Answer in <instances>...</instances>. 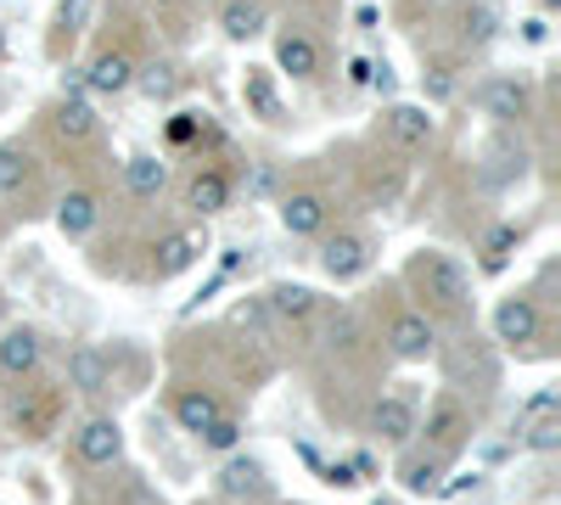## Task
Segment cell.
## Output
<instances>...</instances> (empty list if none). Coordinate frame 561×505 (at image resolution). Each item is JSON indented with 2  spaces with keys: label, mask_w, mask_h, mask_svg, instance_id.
<instances>
[{
  "label": "cell",
  "mask_w": 561,
  "mask_h": 505,
  "mask_svg": "<svg viewBox=\"0 0 561 505\" xmlns=\"http://www.w3.org/2000/svg\"><path fill=\"white\" fill-rule=\"evenodd\" d=\"M399 292L444 332L478 326V303H472V269H466L449 248H415L399 269Z\"/></svg>",
  "instance_id": "obj_1"
},
{
  "label": "cell",
  "mask_w": 561,
  "mask_h": 505,
  "mask_svg": "<svg viewBox=\"0 0 561 505\" xmlns=\"http://www.w3.org/2000/svg\"><path fill=\"white\" fill-rule=\"evenodd\" d=\"M0 410H7V433L18 444H51L62 433V422H68V388L39 371L28 382H12Z\"/></svg>",
  "instance_id": "obj_2"
},
{
  "label": "cell",
  "mask_w": 561,
  "mask_h": 505,
  "mask_svg": "<svg viewBox=\"0 0 561 505\" xmlns=\"http://www.w3.org/2000/svg\"><path fill=\"white\" fill-rule=\"evenodd\" d=\"M382 298V292H377ZM377 343H382V359H399V365H427L444 343V332L421 314L399 287L377 303Z\"/></svg>",
  "instance_id": "obj_3"
},
{
  "label": "cell",
  "mask_w": 561,
  "mask_h": 505,
  "mask_svg": "<svg viewBox=\"0 0 561 505\" xmlns=\"http://www.w3.org/2000/svg\"><path fill=\"white\" fill-rule=\"evenodd\" d=\"M433 359H444V377H449V393H460L466 404H489L494 393H500V354H494V343H483L478 337V326H466V332H455V343H438V354Z\"/></svg>",
  "instance_id": "obj_4"
},
{
  "label": "cell",
  "mask_w": 561,
  "mask_h": 505,
  "mask_svg": "<svg viewBox=\"0 0 561 505\" xmlns=\"http://www.w3.org/2000/svg\"><path fill=\"white\" fill-rule=\"evenodd\" d=\"M237 169H230L225 158H192V169L180 174V214L192 225H208L219 214H230V203H237Z\"/></svg>",
  "instance_id": "obj_5"
},
{
  "label": "cell",
  "mask_w": 561,
  "mask_h": 505,
  "mask_svg": "<svg viewBox=\"0 0 561 505\" xmlns=\"http://www.w3.org/2000/svg\"><path fill=\"white\" fill-rule=\"evenodd\" d=\"M478 438V410L466 404L460 393H438L433 404H427V416L415 422V444H427V449H438L444 461H460L466 455V444Z\"/></svg>",
  "instance_id": "obj_6"
},
{
  "label": "cell",
  "mask_w": 561,
  "mask_h": 505,
  "mask_svg": "<svg viewBox=\"0 0 561 505\" xmlns=\"http://www.w3.org/2000/svg\"><path fill=\"white\" fill-rule=\"evenodd\" d=\"M320 275L325 282H337V287H354V282H365L370 269H377V237L370 231H359V225H332V231L320 237Z\"/></svg>",
  "instance_id": "obj_7"
},
{
  "label": "cell",
  "mask_w": 561,
  "mask_h": 505,
  "mask_svg": "<svg viewBox=\"0 0 561 505\" xmlns=\"http://www.w3.org/2000/svg\"><path fill=\"white\" fill-rule=\"evenodd\" d=\"M337 192L332 186H287L275 203V219H280V231H287L293 242H320L325 231L337 225Z\"/></svg>",
  "instance_id": "obj_8"
},
{
  "label": "cell",
  "mask_w": 561,
  "mask_h": 505,
  "mask_svg": "<svg viewBox=\"0 0 561 505\" xmlns=\"http://www.w3.org/2000/svg\"><path fill=\"white\" fill-rule=\"evenodd\" d=\"M68 461L79 472H118L124 467V427L107 410H90L84 422H73L68 433Z\"/></svg>",
  "instance_id": "obj_9"
},
{
  "label": "cell",
  "mask_w": 561,
  "mask_h": 505,
  "mask_svg": "<svg viewBox=\"0 0 561 505\" xmlns=\"http://www.w3.org/2000/svg\"><path fill=\"white\" fill-rule=\"evenodd\" d=\"M203 259H208V231L185 219V225H169V231H158V237L147 242V269H140V275L163 287V282H174V275L197 269Z\"/></svg>",
  "instance_id": "obj_10"
},
{
  "label": "cell",
  "mask_w": 561,
  "mask_h": 505,
  "mask_svg": "<svg viewBox=\"0 0 561 505\" xmlns=\"http://www.w3.org/2000/svg\"><path fill=\"white\" fill-rule=\"evenodd\" d=\"M140 45H135V34H118V39H102L96 51H90V62H84V84L96 90V96H129L135 90V73H140Z\"/></svg>",
  "instance_id": "obj_11"
},
{
  "label": "cell",
  "mask_w": 561,
  "mask_h": 505,
  "mask_svg": "<svg viewBox=\"0 0 561 505\" xmlns=\"http://www.w3.org/2000/svg\"><path fill=\"white\" fill-rule=\"evenodd\" d=\"M45 197V169L39 158L23 147V141H0V208H12V214H39L34 203Z\"/></svg>",
  "instance_id": "obj_12"
},
{
  "label": "cell",
  "mask_w": 561,
  "mask_h": 505,
  "mask_svg": "<svg viewBox=\"0 0 561 505\" xmlns=\"http://www.w3.org/2000/svg\"><path fill=\"white\" fill-rule=\"evenodd\" d=\"M51 219L68 242H96V231L107 225V192L96 180H68V192H57Z\"/></svg>",
  "instance_id": "obj_13"
},
{
  "label": "cell",
  "mask_w": 561,
  "mask_h": 505,
  "mask_svg": "<svg viewBox=\"0 0 561 505\" xmlns=\"http://www.w3.org/2000/svg\"><path fill=\"white\" fill-rule=\"evenodd\" d=\"M489 326H494V343H500V348H517V354H523V348L545 343L550 320H545L539 292H511V298H500V303H494Z\"/></svg>",
  "instance_id": "obj_14"
},
{
  "label": "cell",
  "mask_w": 561,
  "mask_h": 505,
  "mask_svg": "<svg viewBox=\"0 0 561 505\" xmlns=\"http://www.w3.org/2000/svg\"><path fill=\"white\" fill-rule=\"evenodd\" d=\"M45 135H51L57 152L73 158V152H90L102 141V118H96V107H90L84 96H68V90H62V96L45 107Z\"/></svg>",
  "instance_id": "obj_15"
},
{
  "label": "cell",
  "mask_w": 561,
  "mask_h": 505,
  "mask_svg": "<svg viewBox=\"0 0 561 505\" xmlns=\"http://www.w3.org/2000/svg\"><path fill=\"white\" fill-rule=\"evenodd\" d=\"M415 422H421V404L404 388H388V393H377V399L365 404V433L377 438V444H388V449L415 444Z\"/></svg>",
  "instance_id": "obj_16"
},
{
  "label": "cell",
  "mask_w": 561,
  "mask_h": 505,
  "mask_svg": "<svg viewBox=\"0 0 561 505\" xmlns=\"http://www.w3.org/2000/svg\"><path fill=\"white\" fill-rule=\"evenodd\" d=\"M169 416H174V427H180V433L203 438L214 422H225V416H230V404H225V393H219L214 382L185 377V382H174V388H169Z\"/></svg>",
  "instance_id": "obj_17"
},
{
  "label": "cell",
  "mask_w": 561,
  "mask_h": 505,
  "mask_svg": "<svg viewBox=\"0 0 561 505\" xmlns=\"http://www.w3.org/2000/svg\"><path fill=\"white\" fill-rule=\"evenodd\" d=\"M62 388H68L73 399H102V393H113V388H118L113 354H107L102 343H73V348L62 354Z\"/></svg>",
  "instance_id": "obj_18"
},
{
  "label": "cell",
  "mask_w": 561,
  "mask_h": 505,
  "mask_svg": "<svg viewBox=\"0 0 561 505\" xmlns=\"http://www.w3.org/2000/svg\"><path fill=\"white\" fill-rule=\"evenodd\" d=\"M478 107L483 118H494L500 129H523L534 118V84L523 73H489L478 84Z\"/></svg>",
  "instance_id": "obj_19"
},
{
  "label": "cell",
  "mask_w": 561,
  "mask_h": 505,
  "mask_svg": "<svg viewBox=\"0 0 561 505\" xmlns=\"http://www.w3.org/2000/svg\"><path fill=\"white\" fill-rule=\"evenodd\" d=\"M275 73H287L298 84H314L325 73V45L309 23H280L275 28Z\"/></svg>",
  "instance_id": "obj_20"
},
{
  "label": "cell",
  "mask_w": 561,
  "mask_h": 505,
  "mask_svg": "<svg viewBox=\"0 0 561 505\" xmlns=\"http://www.w3.org/2000/svg\"><path fill=\"white\" fill-rule=\"evenodd\" d=\"M264 309L275 320V332H314L325 314V298L314 287H298V282H275L264 292Z\"/></svg>",
  "instance_id": "obj_21"
},
{
  "label": "cell",
  "mask_w": 561,
  "mask_h": 505,
  "mask_svg": "<svg viewBox=\"0 0 561 505\" xmlns=\"http://www.w3.org/2000/svg\"><path fill=\"white\" fill-rule=\"evenodd\" d=\"M214 494H219V505H259V500H270L264 461H253V455H242V449H230L225 461H219Z\"/></svg>",
  "instance_id": "obj_22"
},
{
  "label": "cell",
  "mask_w": 561,
  "mask_h": 505,
  "mask_svg": "<svg viewBox=\"0 0 561 505\" xmlns=\"http://www.w3.org/2000/svg\"><path fill=\"white\" fill-rule=\"evenodd\" d=\"M382 135L393 152H427L438 141V118L427 102H393L382 107Z\"/></svg>",
  "instance_id": "obj_23"
},
{
  "label": "cell",
  "mask_w": 561,
  "mask_h": 505,
  "mask_svg": "<svg viewBox=\"0 0 561 505\" xmlns=\"http://www.w3.org/2000/svg\"><path fill=\"white\" fill-rule=\"evenodd\" d=\"M203 147H225L214 113H208V107H174V113L163 118V152L203 158Z\"/></svg>",
  "instance_id": "obj_24"
},
{
  "label": "cell",
  "mask_w": 561,
  "mask_h": 505,
  "mask_svg": "<svg viewBox=\"0 0 561 505\" xmlns=\"http://www.w3.org/2000/svg\"><path fill=\"white\" fill-rule=\"evenodd\" d=\"M45 371V332L39 326H7L0 332V382H28Z\"/></svg>",
  "instance_id": "obj_25"
},
{
  "label": "cell",
  "mask_w": 561,
  "mask_h": 505,
  "mask_svg": "<svg viewBox=\"0 0 561 505\" xmlns=\"http://www.w3.org/2000/svg\"><path fill=\"white\" fill-rule=\"evenodd\" d=\"M449 467H455V461H444L438 449H427V444H404V449H399V467H393V478H399V489H404V494L427 500V494H444Z\"/></svg>",
  "instance_id": "obj_26"
},
{
  "label": "cell",
  "mask_w": 561,
  "mask_h": 505,
  "mask_svg": "<svg viewBox=\"0 0 561 505\" xmlns=\"http://www.w3.org/2000/svg\"><path fill=\"white\" fill-rule=\"evenodd\" d=\"M169 192V158L163 152H135L124 163V197L129 203H158Z\"/></svg>",
  "instance_id": "obj_27"
},
{
  "label": "cell",
  "mask_w": 561,
  "mask_h": 505,
  "mask_svg": "<svg viewBox=\"0 0 561 505\" xmlns=\"http://www.w3.org/2000/svg\"><path fill=\"white\" fill-rule=\"evenodd\" d=\"M214 23H219V34L230 45H248V39H259L270 28V7H264V0H219Z\"/></svg>",
  "instance_id": "obj_28"
},
{
  "label": "cell",
  "mask_w": 561,
  "mask_h": 505,
  "mask_svg": "<svg viewBox=\"0 0 561 505\" xmlns=\"http://www.w3.org/2000/svg\"><path fill=\"white\" fill-rule=\"evenodd\" d=\"M242 102H248V118H259V124H287V102H280V84L270 68L242 73Z\"/></svg>",
  "instance_id": "obj_29"
},
{
  "label": "cell",
  "mask_w": 561,
  "mask_h": 505,
  "mask_svg": "<svg viewBox=\"0 0 561 505\" xmlns=\"http://www.w3.org/2000/svg\"><path fill=\"white\" fill-rule=\"evenodd\" d=\"M135 90H140L147 102L169 107L180 90H185V73H180V62H169V57H147V62H140V73H135Z\"/></svg>",
  "instance_id": "obj_30"
},
{
  "label": "cell",
  "mask_w": 561,
  "mask_h": 505,
  "mask_svg": "<svg viewBox=\"0 0 561 505\" xmlns=\"http://www.w3.org/2000/svg\"><path fill=\"white\" fill-rule=\"evenodd\" d=\"M523 225H511V219H500V225H489V237L478 242V269L483 275H500L505 264H511V253H517L523 248Z\"/></svg>",
  "instance_id": "obj_31"
},
{
  "label": "cell",
  "mask_w": 561,
  "mask_h": 505,
  "mask_svg": "<svg viewBox=\"0 0 561 505\" xmlns=\"http://www.w3.org/2000/svg\"><path fill=\"white\" fill-rule=\"evenodd\" d=\"M494 28H500V18H494L489 0H460L455 7V39L460 45H489Z\"/></svg>",
  "instance_id": "obj_32"
},
{
  "label": "cell",
  "mask_w": 561,
  "mask_h": 505,
  "mask_svg": "<svg viewBox=\"0 0 561 505\" xmlns=\"http://www.w3.org/2000/svg\"><path fill=\"white\" fill-rule=\"evenodd\" d=\"M421 90H427V107H433V102H455V96H460L455 62H449V57H427V62H421Z\"/></svg>",
  "instance_id": "obj_33"
},
{
  "label": "cell",
  "mask_w": 561,
  "mask_h": 505,
  "mask_svg": "<svg viewBox=\"0 0 561 505\" xmlns=\"http://www.w3.org/2000/svg\"><path fill=\"white\" fill-rule=\"evenodd\" d=\"M528 449H539V455H556V449H561V410H556V399H539V404H534Z\"/></svg>",
  "instance_id": "obj_34"
},
{
  "label": "cell",
  "mask_w": 561,
  "mask_h": 505,
  "mask_svg": "<svg viewBox=\"0 0 561 505\" xmlns=\"http://www.w3.org/2000/svg\"><path fill=\"white\" fill-rule=\"evenodd\" d=\"M203 449H214V455H230V449H242V416H237V410H230V416L225 422H214L203 438H197Z\"/></svg>",
  "instance_id": "obj_35"
},
{
  "label": "cell",
  "mask_w": 561,
  "mask_h": 505,
  "mask_svg": "<svg viewBox=\"0 0 561 505\" xmlns=\"http://www.w3.org/2000/svg\"><path fill=\"white\" fill-rule=\"evenodd\" d=\"M90 18H96V0H62L57 7V28L73 39V34H84L90 28Z\"/></svg>",
  "instance_id": "obj_36"
},
{
  "label": "cell",
  "mask_w": 561,
  "mask_h": 505,
  "mask_svg": "<svg viewBox=\"0 0 561 505\" xmlns=\"http://www.w3.org/2000/svg\"><path fill=\"white\" fill-rule=\"evenodd\" d=\"M147 7H152L158 18H185V7H192V0H147Z\"/></svg>",
  "instance_id": "obj_37"
},
{
  "label": "cell",
  "mask_w": 561,
  "mask_h": 505,
  "mask_svg": "<svg viewBox=\"0 0 561 505\" xmlns=\"http://www.w3.org/2000/svg\"><path fill=\"white\" fill-rule=\"evenodd\" d=\"M7 51H12V39H7V23H0V62H7Z\"/></svg>",
  "instance_id": "obj_38"
},
{
  "label": "cell",
  "mask_w": 561,
  "mask_h": 505,
  "mask_svg": "<svg viewBox=\"0 0 561 505\" xmlns=\"http://www.w3.org/2000/svg\"><path fill=\"white\" fill-rule=\"evenodd\" d=\"M539 12H561V0H539Z\"/></svg>",
  "instance_id": "obj_39"
},
{
  "label": "cell",
  "mask_w": 561,
  "mask_h": 505,
  "mask_svg": "<svg viewBox=\"0 0 561 505\" xmlns=\"http://www.w3.org/2000/svg\"><path fill=\"white\" fill-rule=\"evenodd\" d=\"M377 505H388V500H377Z\"/></svg>",
  "instance_id": "obj_40"
}]
</instances>
